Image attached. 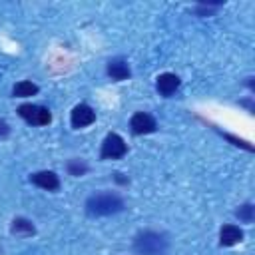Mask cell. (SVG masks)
<instances>
[{
    "instance_id": "cell-1",
    "label": "cell",
    "mask_w": 255,
    "mask_h": 255,
    "mask_svg": "<svg viewBox=\"0 0 255 255\" xmlns=\"http://www.w3.org/2000/svg\"><path fill=\"white\" fill-rule=\"evenodd\" d=\"M126 203L118 193L112 191H104V193H94L92 197H88L86 201V211L90 215H112V213H120L124 211Z\"/></svg>"
},
{
    "instance_id": "cell-2",
    "label": "cell",
    "mask_w": 255,
    "mask_h": 255,
    "mask_svg": "<svg viewBox=\"0 0 255 255\" xmlns=\"http://www.w3.org/2000/svg\"><path fill=\"white\" fill-rule=\"evenodd\" d=\"M133 249L139 255H165L167 249H169V241L163 233L141 231L133 239Z\"/></svg>"
},
{
    "instance_id": "cell-3",
    "label": "cell",
    "mask_w": 255,
    "mask_h": 255,
    "mask_svg": "<svg viewBox=\"0 0 255 255\" xmlns=\"http://www.w3.org/2000/svg\"><path fill=\"white\" fill-rule=\"evenodd\" d=\"M18 116L32 126H48L52 122L50 110L44 106H34V104H22L18 108Z\"/></svg>"
},
{
    "instance_id": "cell-4",
    "label": "cell",
    "mask_w": 255,
    "mask_h": 255,
    "mask_svg": "<svg viewBox=\"0 0 255 255\" xmlns=\"http://www.w3.org/2000/svg\"><path fill=\"white\" fill-rule=\"evenodd\" d=\"M126 151H128V145H126L124 137L120 133H108L102 141L100 157L102 159H120L126 155Z\"/></svg>"
},
{
    "instance_id": "cell-5",
    "label": "cell",
    "mask_w": 255,
    "mask_h": 255,
    "mask_svg": "<svg viewBox=\"0 0 255 255\" xmlns=\"http://www.w3.org/2000/svg\"><path fill=\"white\" fill-rule=\"evenodd\" d=\"M129 128L135 135H143V133H151L157 129V124L153 120V116H149L147 112H137L131 116L129 120Z\"/></svg>"
},
{
    "instance_id": "cell-6",
    "label": "cell",
    "mask_w": 255,
    "mask_h": 255,
    "mask_svg": "<svg viewBox=\"0 0 255 255\" xmlns=\"http://www.w3.org/2000/svg\"><path fill=\"white\" fill-rule=\"evenodd\" d=\"M70 122H72V128L80 129V128H88L96 122V112L88 106V104H78L74 110H72V116H70Z\"/></svg>"
},
{
    "instance_id": "cell-7",
    "label": "cell",
    "mask_w": 255,
    "mask_h": 255,
    "mask_svg": "<svg viewBox=\"0 0 255 255\" xmlns=\"http://www.w3.org/2000/svg\"><path fill=\"white\" fill-rule=\"evenodd\" d=\"M30 181L42 189H48V191H56L60 187V179L54 171H36L30 175Z\"/></svg>"
},
{
    "instance_id": "cell-8",
    "label": "cell",
    "mask_w": 255,
    "mask_h": 255,
    "mask_svg": "<svg viewBox=\"0 0 255 255\" xmlns=\"http://www.w3.org/2000/svg\"><path fill=\"white\" fill-rule=\"evenodd\" d=\"M106 72H108V76H110L112 80H116V82H124V80H128L129 74H131V72H129V64H128L126 60H122V58L110 60Z\"/></svg>"
},
{
    "instance_id": "cell-9",
    "label": "cell",
    "mask_w": 255,
    "mask_h": 255,
    "mask_svg": "<svg viewBox=\"0 0 255 255\" xmlns=\"http://www.w3.org/2000/svg\"><path fill=\"white\" fill-rule=\"evenodd\" d=\"M179 78L175 76V74H171V72H165V74H159L157 76V82H155V88H157V92L161 94V96H171L177 88H179Z\"/></svg>"
},
{
    "instance_id": "cell-10",
    "label": "cell",
    "mask_w": 255,
    "mask_h": 255,
    "mask_svg": "<svg viewBox=\"0 0 255 255\" xmlns=\"http://www.w3.org/2000/svg\"><path fill=\"white\" fill-rule=\"evenodd\" d=\"M241 239H243V231H241L237 225H233V223L223 225L221 231H219V243H221L223 247H231V245L239 243Z\"/></svg>"
},
{
    "instance_id": "cell-11",
    "label": "cell",
    "mask_w": 255,
    "mask_h": 255,
    "mask_svg": "<svg viewBox=\"0 0 255 255\" xmlns=\"http://www.w3.org/2000/svg\"><path fill=\"white\" fill-rule=\"evenodd\" d=\"M10 231H12L14 235H22V237H28V235H34V233H36L32 221L26 219V217H16V219L12 221V225H10Z\"/></svg>"
},
{
    "instance_id": "cell-12",
    "label": "cell",
    "mask_w": 255,
    "mask_h": 255,
    "mask_svg": "<svg viewBox=\"0 0 255 255\" xmlns=\"http://www.w3.org/2000/svg\"><path fill=\"white\" fill-rule=\"evenodd\" d=\"M12 94L16 98H30V96H36L38 94V86L34 82H28V80H22L18 82L14 88H12Z\"/></svg>"
},
{
    "instance_id": "cell-13",
    "label": "cell",
    "mask_w": 255,
    "mask_h": 255,
    "mask_svg": "<svg viewBox=\"0 0 255 255\" xmlns=\"http://www.w3.org/2000/svg\"><path fill=\"white\" fill-rule=\"evenodd\" d=\"M66 169H68V173H70V175L80 177V175H84V173L88 171V163H86L84 159H80V157H74V159H70V161H68Z\"/></svg>"
},
{
    "instance_id": "cell-14",
    "label": "cell",
    "mask_w": 255,
    "mask_h": 255,
    "mask_svg": "<svg viewBox=\"0 0 255 255\" xmlns=\"http://www.w3.org/2000/svg\"><path fill=\"white\" fill-rule=\"evenodd\" d=\"M235 215H237L243 223H251V221H253V217H255V207H253L251 203H243V205L235 211Z\"/></svg>"
},
{
    "instance_id": "cell-15",
    "label": "cell",
    "mask_w": 255,
    "mask_h": 255,
    "mask_svg": "<svg viewBox=\"0 0 255 255\" xmlns=\"http://www.w3.org/2000/svg\"><path fill=\"white\" fill-rule=\"evenodd\" d=\"M217 6H221V2H213V4H199V6L195 8V14H197V16H209V14H213V12L217 10Z\"/></svg>"
},
{
    "instance_id": "cell-16",
    "label": "cell",
    "mask_w": 255,
    "mask_h": 255,
    "mask_svg": "<svg viewBox=\"0 0 255 255\" xmlns=\"http://www.w3.org/2000/svg\"><path fill=\"white\" fill-rule=\"evenodd\" d=\"M225 137H227L229 141H233L235 145H239V147H245L247 151H251V149H253V147H251L247 141H243V139H237V137H233V135H229V133H225Z\"/></svg>"
},
{
    "instance_id": "cell-17",
    "label": "cell",
    "mask_w": 255,
    "mask_h": 255,
    "mask_svg": "<svg viewBox=\"0 0 255 255\" xmlns=\"http://www.w3.org/2000/svg\"><path fill=\"white\" fill-rule=\"evenodd\" d=\"M10 133V128H8V124L4 122V120H0V137H4V135H8Z\"/></svg>"
},
{
    "instance_id": "cell-18",
    "label": "cell",
    "mask_w": 255,
    "mask_h": 255,
    "mask_svg": "<svg viewBox=\"0 0 255 255\" xmlns=\"http://www.w3.org/2000/svg\"><path fill=\"white\" fill-rule=\"evenodd\" d=\"M116 179H118L120 183H128V179H126V177H122V173H116Z\"/></svg>"
}]
</instances>
